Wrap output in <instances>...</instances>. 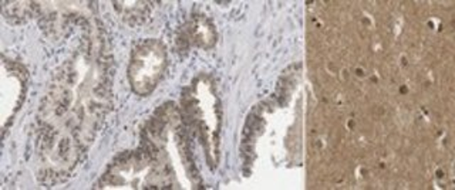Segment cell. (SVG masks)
Here are the masks:
<instances>
[{"mask_svg":"<svg viewBox=\"0 0 455 190\" xmlns=\"http://www.w3.org/2000/svg\"><path fill=\"white\" fill-rule=\"evenodd\" d=\"M167 50L158 40H146L132 50L128 80L135 94L147 97L160 84L167 70Z\"/></svg>","mask_w":455,"mask_h":190,"instance_id":"obj_1","label":"cell"}]
</instances>
